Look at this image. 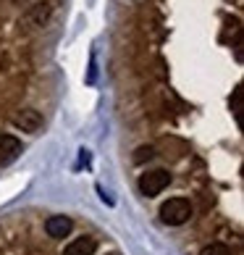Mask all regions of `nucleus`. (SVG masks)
Returning a JSON list of instances; mask_svg holds the SVG:
<instances>
[{
  "mask_svg": "<svg viewBox=\"0 0 244 255\" xmlns=\"http://www.w3.org/2000/svg\"><path fill=\"white\" fill-rule=\"evenodd\" d=\"M200 255H231V250L223 242H213V245H208V248H202Z\"/></svg>",
  "mask_w": 244,
  "mask_h": 255,
  "instance_id": "6e6552de",
  "label": "nucleus"
},
{
  "mask_svg": "<svg viewBox=\"0 0 244 255\" xmlns=\"http://www.w3.org/2000/svg\"><path fill=\"white\" fill-rule=\"evenodd\" d=\"M21 155V142L13 134H0V166H8Z\"/></svg>",
  "mask_w": 244,
  "mask_h": 255,
  "instance_id": "39448f33",
  "label": "nucleus"
},
{
  "mask_svg": "<svg viewBox=\"0 0 244 255\" xmlns=\"http://www.w3.org/2000/svg\"><path fill=\"white\" fill-rule=\"evenodd\" d=\"M74 229V224L69 216H50L48 221H45V232H48V237L53 240H61V237H69Z\"/></svg>",
  "mask_w": 244,
  "mask_h": 255,
  "instance_id": "423d86ee",
  "label": "nucleus"
},
{
  "mask_svg": "<svg viewBox=\"0 0 244 255\" xmlns=\"http://www.w3.org/2000/svg\"><path fill=\"white\" fill-rule=\"evenodd\" d=\"M50 13H53V3L48 0H42V3L32 5L29 11H26V26H32V29H40L50 21Z\"/></svg>",
  "mask_w": 244,
  "mask_h": 255,
  "instance_id": "7ed1b4c3",
  "label": "nucleus"
},
{
  "mask_svg": "<svg viewBox=\"0 0 244 255\" xmlns=\"http://www.w3.org/2000/svg\"><path fill=\"white\" fill-rule=\"evenodd\" d=\"M110 255H118V253H110Z\"/></svg>",
  "mask_w": 244,
  "mask_h": 255,
  "instance_id": "9d476101",
  "label": "nucleus"
},
{
  "mask_svg": "<svg viewBox=\"0 0 244 255\" xmlns=\"http://www.w3.org/2000/svg\"><path fill=\"white\" fill-rule=\"evenodd\" d=\"M161 219L168 226H181L192 219V203L186 197H171L161 205Z\"/></svg>",
  "mask_w": 244,
  "mask_h": 255,
  "instance_id": "f257e3e1",
  "label": "nucleus"
},
{
  "mask_svg": "<svg viewBox=\"0 0 244 255\" xmlns=\"http://www.w3.org/2000/svg\"><path fill=\"white\" fill-rule=\"evenodd\" d=\"M153 155H155V150L150 147V145H142V147L137 150V155H134V160H137V163H145V160H150V158H153Z\"/></svg>",
  "mask_w": 244,
  "mask_h": 255,
  "instance_id": "1a4fd4ad",
  "label": "nucleus"
},
{
  "mask_svg": "<svg viewBox=\"0 0 244 255\" xmlns=\"http://www.w3.org/2000/svg\"><path fill=\"white\" fill-rule=\"evenodd\" d=\"M171 184V174L168 171H147L139 176V192H142L145 197H155V195H161L165 187Z\"/></svg>",
  "mask_w": 244,
  "mask_h": 255,
  "instance_id": "f03ea898",
  "label": "nucleus"
},
{
  "mask_svg": "<svg viewBox=\"0 0 244 255\" xmlns=\"http://www.w3.org/2000/svg\"><path fill=\"white\" fill-rule=\"evenodd\" d=\"M95 250H97V242L92 237H79V240L66 245L63 255H95Z\"/></svg>",
  "mask_w": 244,
  "mask_h": 255,
  "instance_id": "0eeeda50",
  "label": "nucleus"
},
{
  "mask_svg": "<svg viewBox=\"0 0 244 255\" xmlns=\"http://www.w3.org/2000/svg\"><path fill=\"white\" fill-rule=\"evenodd\" d=\"M13 124L21 131H32L34 134V131H40V127H42V116H40V111H34V108H24L13 116Z\"/></svg>",
  "mask_w": 244,
  "mask_h": 255,
  "instance_id": "20e7f679",
  "label": "nucleus"
}]
</instances>
